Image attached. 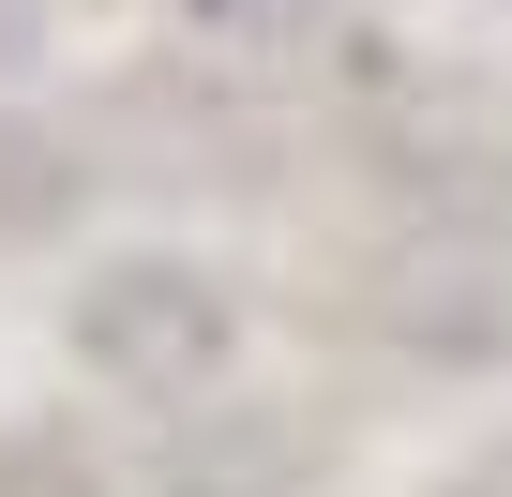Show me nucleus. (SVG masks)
<instances>
[{"label":"nucleus","instance_id":"obj_1","mask_svg":"<svg viewBox=\"0 0 512 497\" xmlns=\"http://www.w3.org/2000/svg\"><path fill=\"white\" fill-rule=\"evenodd\" d=\"M196 16H226V31H287V16H317V0H196Z\"/></svg>","mask_w":512,"mask_h":497}]
</instances>
